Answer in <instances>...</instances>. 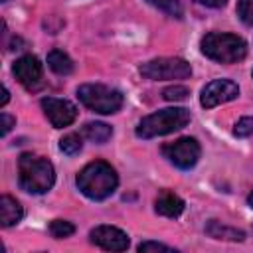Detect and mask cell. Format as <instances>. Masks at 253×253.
I'll return each mask as SVG.
<instances>
[{"mask_svg": "<svg viewBox=\"0 0 253 253\" xmlns=\"http://www.w3.org/2000/svg\"><path fill=\"white\" fill-rule=\"evenodd\" d=\"M77 188L83 196L89 200H105L109 198L119 184V176L115 168L105 160L89 162L79 174H77Z\"/></svg>", "mask_w": 253, "mask_h": 253, "instance_id": "obj_1", "label": "cell"}, {"mask_svg": "<svg viewBox=\"0 0 253 253\" xmlns=\"http://www.w3.org/2000/svg\"><path fill=\"white\" fill-rule=\"evenodd\" d=\"M18 180L22 190L30 194H43L53 186L55 172L47 158L26 152L18 160Z\"/></svg>", "mask_w": 253, "mask_h": 253, "instance_id": "obj_2", "label": "cell"}, {"mask_svg": "<svg viewBox=\"0 0 253 253\" xmlns=\"http://www.w3.org/2000/svg\"><path fill=\"white\" fill-rule=\"evenodd\" d=\"M202 51L217 63H237L247 55V43L235 34L210 32L202 38Z\"/></svg>", "mask_w": 253, "mask_h": 253, "instance_id": "obj_3", "label": "cell"}, {"mask_svg": "<svg viewBox=\"0 0 253 253\" xmlns=\"http://www.w3.org/2000/svg\"><path fill=\"white\" fill-rule=\"evenodd\" d=\"M190 123V111L184 107H170L144 117L136 126V136L154 138L184 128Z\"/></svg>", "mask_w": 253, "mask_h": 253, "instance_id": "obj_4", "label": "cell"}, {"mask_svg": "<svg viewBox=\"0 0 253 253\" xmlns=\"http://www.w3.org/2000/svg\"><path fill=\"white\" fill-rule=\"evenodd\" d=\"M77 97L87 109H91L95 113H101V115H113L125 103L121 91L111 89V87L101 85V83H85V85H81L77 89Z\"/></svg>", "mask_w": 253, "mask_h": 253, "instance_id": "obj_5", "label": "cell"}, {"mask_svg": "<svg viewBox=\"0 0 253 253\" xmlns=\"http://www.w3.org/2000/svg\"><path fill=\"white\" fill-rule=\"evenodd\" d=\"M140 75L154 81L164 79H186L192 75V67L182 57H156L140 65Z\"/></svg>", "mask_w": 253, "mask_h": 253, "instance_id": "obj_6", "label": "cell"}, {"mask_svg": "<svg viewBox=\"0 0 253 253\" xmlns=\"http://www.w3.org/2000/svg\"><path fill=\"white\" fill-rule=\"evenodd\" d=\"M162 154L174 166H178L182 170H190V168L196 166V162L200 158V144L192 136H182V138H178L174 142L164 144L162 146Z\"/></svg>", "mask_w": 253, "mask_h": 253, "instance_id": "obj_7", "label": "cell"}, {"mask_svg": "<svg viewBox=\"0 0 253 253\" xmlns=\"http://www.w3.org/2000/svg\"><path fill=\"white\" fill-rule=\"evenodd\" d=\"M237 95H239V87L233 81H229V79H213L202 89L200 103H202V107L211 109V107H217L221 103L233 101Z\"/></svg>", "mask_w": 253, "mask_h": 253, "instance_id": "obj_8", "label": "cell"}, {"mask_svg": "<svg viewBox=\"0 0 253 253\" xmlns=\"http://www.w3.org/2000/svg\"><path fill=\"white\" fill-rule=\"evenodd\" d=\"M42 109H43L47 121L51 123V126H55V128L69 126V125L77 119V109H75V105L69 103V101H65V99L45 97V99H42Z\"/></svg>", "mask_w": 253, "mask_h": 253, "instance_id": "obj_9", "label": "cell"}, {"mask_svg": "<svg viewBox=\"0 0 253 253\" xmlns=\"http://www.w3.org/2000/svg\"><path fill=\"white\" fill-rule=\"evenodd\" d=\"M16 79L28 89V91H36L42 87V77H43V71H42V63L36 55H22L20 59H16L14 67H12Z\"/></svg>", "mask_w": 253, "mask_h": 253, "instance_id": "obj_10", "label": "cell"}, {"mask_svg": "<svg viewBox=\"0 0 253 253\" xmlns=\"http://www.w3.org/2000/svg\"><path fill=\"white\" fill-rule=\"evenodd\" d=\"M89 237L91 243L107 251H125L128 247V235L113 225H97L95 229H91Z\"/></svg>", "mask_w": 253, "mask_h": 253, "instance_id": "obj_11", "label": "cell"}, {"mask_svg": "<svg viewBox=\"0 0 253 253\" xmlns=\"http://www.w3.org/2000/svg\"><path fill=\"white\" fill-rule=\"evenodd\" d=\"M154 210H156V213H160V215H164V217H178V215L184 211V200L178 198L176 194L164 190V192L156 198Z\"/></svg>", "mask_w": 253, "mask_h": 253, "instance_id": "obj_12", "label": "cell"}, {"mask_svg": "<svg viewBox=\"0 0 253 253\" xmlns=\"http://www.w3.org/2000/svg\"><path fill=\"white\" fill-rule=\"evenodd\" d=\"M24 215V208L20 206V202L12 196H2L0 198V223L4 227L16 225Z\"/></svg>", "mask_w": 253, "mask_h": 253, "instance_id": "obj_13", "label": "cell"}, {"mask_svg": "<svg viewBox=\"0 0 253 253\" xmlns=\"http://www.w3.org/2000/svg\"><path fill=\"white\" fill-rule=\"evenodd\" d=\"M206 233L210 237H215V239H227V241H243L245 239V233L241 229H235V227H227L215 219H211L208 225H206Z\"/></svg>", "mask_w": 253, "mask_h": 253, "instance_id": "obj_14", "label": "cell"}, {"mask_svg": "<svg viewBox=\"0 0 253 253\" xmlns=\"http://www.w3.org/2000/svg\"><path fill=\"white\" fill-rule=\"evenodd\" d=\"M47 65L53 73L57 75H69L73 71V61L67 53H63L61 49H53L47 53Z\"/></svg>", "mask_w": 253, "mask_h": 253, "instance_id": "obj_15", "label": "cell"}, {"mask_svg": "<svg viewBox=\"0 0 253 253\" xmlns=\"http://www.w3.org/2000/svg\"><path fill=\"white\" fill-rule=\"evenodd\" d=\"M83 134H85L89 140L103 144V142H107V140L113 136V128H111L109 125H105V123H87V125L83 126Z\"/></svg>", "mask_w": 253, "mask_h": 253, "instance_id": "obj_16", "label": "cell"}, {"mask_svg": "<svg viewBox=\"0 0 253 253\" xmlns=\"http://www.w3.org/2000/svg\"><path fill=\"white\" fill-rule=\"evenodd\" d=\"M150 6L158 8L160 12L174 16V18H182V4L180 0H146Z\"/></svg>", "mask_w": 253, "mask_h": 253, "instance_id": "obj_17", "label": "cell"}, {"mask_svg": "<svg viewBox=\"0 0 253 253\" xmlns=\"http://www.w3.org/2000/svg\"><path fill=\"white\" fill-rule=\"evenodd\" d=\"M49 233L55 239H65V237L75 233V225L71 221H65V219H53L49 223Z\"/></svg>", "mask_w": 253, "mask_h": 253, "instance_id": "obj_18", "label": "cell"}, {"mask_svg": "<svg viewBox=\"0 0 253 253\" xmlns=\"http://www.w3.org/2000/svg\"><path fill=\"white\" fill-rule=\"evenodd\" d=\"M81 148H83V142H81V136H79V134H65V136L59 140V150H61L63 154L73 156V154L81 152Z\"/></svg>", "mask_w": 253, "mask_h": 253, "instance_id": "obj_19", "label": "cell"}, {"mask_svg": "<svg viewBox=\"0 0 253 253\" xmlns=\"http://www.w3.org/2000/svg\"><path fill=\"white\" fill-rule=\"evenodd\" d=\"M237 14L243 24L253 26V0H237Z\"/></svg>", "mask_w": 253, "mask_h": 253, "instance_id": "obj_20", "label": "cell"}, {"mask_svg": "<svg viewBox=\"0 0 253 253\" xmlns=\"http://www.w3.org/2000/svg\"><path fill=\"white\" fill-rule=\"evenodd\" d=\"M188 95H190V91L182 85H174V87H168V89L162 91V97L166 101H184Z\"/></svg>", "mask_w": 253, "mask_h": 253, "instance_id": "obj_21", "label": "cell"}, {"mask_svg": "<svg viewBox=\"0 0 253 253\" xmlns=\"http://www.w3.org/2000/svg\"><path fill=\"white\" fill-rule=\"evenodd\" d=\"M233 134L239 136V138L253 134V117H243V119H239L237 125H235V128H233Z\"/></svg>", "mask_w": 253, "mask_h": 253, "instance_id": "obj_22", "label": "cell"}, {"mask_svg": "<svg viewBox=\"0 0 253 253\" xmlns=\"http://www.w3.org/2000/svg\"><path fill=\"white\" fill-rule=\"evenodd\" d=\"M138 251L140 253H148V251H166V253H174L172 247L164 245V243H156V241H144L138 245Z\"/></svg>", "mask_w": 253, "mask_h": 253, "instance_id": "obj_23", "label": "cell"}, {"mask_svg": "<svg viewBox=\"0 0 253 253\" xmlns=\"http://www.w3.org/2000/svg\"><path fill=\"white\" fill-rule=\"evenodd\" d=\"M0 121H2V125H0V126H2L0 134H2V136H6V134L10 132V128L16 125V119H14V117H10L8 113H2V115H0Z\"/></svg>", "mask_w": 253, "mask_h": 253, "instance_id": "obj_24", "label": "cell"}, {"mask_svg": "<svg viewBox=\"0 0 253 253\" xmlns=\"http://www.w3.org/2000/svg\"><path fill=\"white\" fill-rule=\"evenodd\" d=\"M196 2H200V4H204L208 8H221V6H225L227 0H196Z\"/></svg>", "mask_w": 253, "mask_h": 253, "instance_id": "obj_25", "label": "cell"}, {"mask_svg": "<svg viewBox=\"0 0 253 253\" xmlns=\"http://www.w3.org/2000/svg\"><path fill=\"white\" fill-rule=\"evenodd\" d=\"M8 99H10V93H8V89L4 87V89H2V101H0V105L4 107V105L8 103Z\"/></svg>", "mask_w": 253, "mask_h": 253, "instance_id": "obj_26", "label": "cell"}, {"mask_svg": "<svg viewBox=\"0 0 253 253\" xmlns=\"http://www.w3.org/2000/svg\"><path fill=\"white\" fill-rule=\"evenodd\" d=\"M247 202H249V206H251V208H253V192H251V194H249V198H247Z\"/></svg>", "mask_w": 253, "mask_h": 253, "instance_id": "obj_27", "label": "cell"}, {"mask_svg": "<svg viewBox=\"0 0 253 253\" xmlns=\"http://www.w3.org/2000/svg\"><path fill=\"white\" fill-rule=\"evenodd\" d=\"M2 2H8V0H2Z\"/></svg>", "mask_w": 253, "mask_h": 253, "instance_id": "obj_28", "label": "cell"}]
</instances>
